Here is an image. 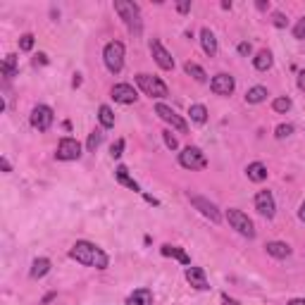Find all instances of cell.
I'll return each mask as SVG.
<instances>
[{
  "label": "cell",
  "mask_w": 305,
  "mask_h": 305,
  "mask_svg": "<svg viewBox=\"0 0 305 305\" xmlns=\"http://www.w3.org/2000/svg\"><path fill=\"white\" fill-rule=\"evenodd\" d=\"M70 257L83 267H96V270H107V265H110L107 253L91 241H76L70 250Z\"/></svg>",
  "instance_id": "1"
},
{
  "label": "cell",
  "mask_w": 305,
  "mask_h": 305,
  "mask_svg": "<svg viewBox=\"0 0 305 305\" xmlns=\"http://www.w3.org/2000/svg\"><path fill=\"white\" fill-rule=\"evenodd\" d=\"M115 12L124 19L126 29H129L134 36H141V31H143V21H141V10H139L136 3H129V0H115Z\"/></svg>",
  "instance_id": "2"
},
{
  "label": "cell",
  "mask_w": 305,
  "mask_h": 305,
  "mask_svg": "<svg viewBox=\"0 0 305 305\" xmlns=\"http://www.w3.org/2000/svg\"><path fill=\"white\" fill-rule=\"evenodd\" d=\"M103 62L110 74H119L124 70V43L122 41H110L103 48Z\"/></svg>",
  "instance_id": "3"
},
{
  "label": "cell",
  "mask_w": 305,
  "mask_h": 305,
  "mask_svg": "<svg viewBox=\"0 0 305 305\" xmlns=\"http://www.w3.org/2000/svg\"><path fill=\"white\" fill-rule=\"evenodd\" d=\"M136 83H139V89L150 98H165L169 96V89H167V83L155 74H146V72H141L136 74Z\"/></svg>",
  "instance_id": "4"
},
{
  "label": "cell",
  "mask_w": 305,
  "mask_h": 305,
  "mask_svg": "<svg viewBox=\"0 0 305 305\" xmlns=\"http://www.w3.org/2000/svg\"><path fill=\"white\" fill-rule=\"evenodd\" d=\"M227 222H229V227L236 229L241 236H246V238H255L253 220H250L246 212H241V210H236V208H229L227 210Z\"/></svg>",
  "instance_id": "5"
},
{
  "label": "cell",
  "mask_w": 305,
  "mask_h": 305,
  "mask_svg": "<svg viewBox=\"0 0 305 305\" xmlns=\"http://www.w3.org/2000/svg\"><path fill=\"white\" fill-rule=\"evenodd\" d=\"M179 165L184 167V169L198 172V169H205V167H208V158H205V152L198 146H188L179 152Z\"/></svg>",
  "instance_id": "6"
},
{
  "label": "cell",
  "mask_w": 305,
  "mask_h": 305,
  "mask_svg": "<svg viewBox=\"0 0 305 305\" xmlns=\"http://www.w3.org/2000/svg\"><path fill=\"white\" fill-rule=\"evenodd\" d=\"M29 122H31V126H34L36 132H48L50 126H53V122H55V112L48 105H36L34 110H31Z\"/></svg>",
  "instance_id": "7"
},
{
  "label": "cell",
  "mask_w": 305,
  "mask_h": 305,
  "mask_svg": "<svg viewBox=\"0 0 305 305\" xmlns=\"http://www.w3.org/2000/svg\"><path fill=\"white\" fill-rule=\"evenodd\" d=\"M81 158V143L72 136H64L60 143H57V150H55V160L60 162H74V160Z\"/></svg>",
  "instance_id": "8"
},
{
  "label": "cell",
  "mask_w": 305,
  "mask_h": 305,
  "mask_svg": "<svg viewBox=\"0 0 305 305\" xmlns=\"http://www.w3.org/2000/svg\"><path fill=\"white\" fill-rule=\"evenodd\" d=\"M155 115H158L162 122H167V124H172L174 132H179V134H186L188 132V124H186V119L181 117V115H177V112L169 107V105L165 103H158L155 105Z\"/></svg>",
  "instance_id": "9"
},
{
  "label": "cell",
  "mask_w": 305,
  "mask_h": 305,
  "mask_svg": "<svg viewBox=\"0 0 305 305\" xmlns=\"http://www.w3.org/2000/svg\"><path fill=\"white\" fill-rule=\"evenodd\" d=\"M188 201H191V205H193V208L198 210L203 217H208L212 224H220V222H222V212L217 210V205H215L212 201L203 198V195H188Z\"/></svg>",
  "instance_id": "10"
},
{
  "label": "cell",
  "mask_w": 305,
  "mask_h": 305,
  "mask_svg": "<svg viewBox=\"0 0 305 305\" xmlns=\"http://www.w3.org/2000/svg\"><path fill=\"white\" fill-rule=\"evenodd\" d=\"M236 89V79L227 72H220V74L212 76V81H210V91L215 93V96H231Z\"/></svg>",
  "instance_id": "11"
},
{
  "label": "cell",
  "mask_w": 305,
  "mask_h": 305,
  "mask_svg": "<svg viewBox=\"0 0 305 305\" xmlns=\"http://www.w3.org/2000/svg\"><path fill=\"white\" fill-rule=\"evenodd\" d=\"M150 55H152V60L158 62L160 70H165V72L174 70V57L165 50V46L160 43V38H152L150 41Z\"/></svg>",
  "instance_id": "12"
},
{
  "label": "cell",
  "mask_w": 305,
  "mask_h": 305,
  "mask_svg": "<svg viewBox=\"0 0 305 305\" xmlns=\"http://www.w3.org/2000/svg\"><path fill=\"white\" fill-rule=\"evenodd\" d=\"M110 96H112V100L119 105H132L139 100V93H136V89H134L132 83H115L110 91Z\"/></svg>",
  "instance_id": "13"
},
{
  "label": "cell",
  "mask_w": 305,
  "mask_h": 305,
  "mask_svg": "<svg viewBox=\"0 0 305 305\" xmlns=\"http://www.w3.org/2000/svg\"><path fill=\"white\" fill-rule=\"evenodd\" d=\"M255 210L263 217H267V220L274 217V212H277V203H274L272 191H257L255 193Z\"/></svg>",
  "instance_id": "14"
},
{
  "label": "cell",
  "mask_w": 305,
  "mask_h": 305,
  "mask_svg": "<svg viewBox=\"0 0 305 305\" xmlns=\"http://www.w3.org/2000/svg\"><path fill=\"white\" fill-rule=\"evenodd\" d=\"M186 281L191 286H193L195 291H208L210 284H208V279H205V270L203 267H186Z\"/></svg>",
  "instance_id": "15"
},
{
  "label": "cell",
  "mask_w": 305,
  "mask_h": 305,
  "mask_svg": "<svg viewBox=\"0 0 305 305\" xmlns=\"http://www.w3.org/2000/svg\"><path fill=\"white\" fill-rule=\"evenodd\" d=\"M160 253H162L165 257H172V260H177V263L191 267V255H188L184 248H179V246H169V243H165V246L160 248Z\"/></svg>",
  "instance_id": "16"
},
{
  "label": "cell",
  "mask_w": 305,
  "mask_h": 305,
  "mask_svg": "<svg viewBox=\"0 0 305 305\" xmlns=\"http://www.w3.org/2000/svg\"><path fill=\"white\" fill-rule=\"evenodd\" d=\"M201 46H203V50H205V55H210V57H215L217 55V38H215V34L210 31L208 27H203L201 29Z\"/></svg>",
  "instance_id": "17"
},
{
  "label": "cell",
  "mask_w": 305,
  "mask_h": 305,
  "mask_svg": "<svg viewBox=\"0 0 305 305\" xmlns=\"http://www.w3.org/2000/svg\"><path fill=\"white\" fill-rule=\"evenodd\" d=\"M115 179L122 184V186H126L129 191H141V186H139V181L134 179L132 174H129V169H126L124 165H117V169H115Z\"/></svg>",
  "instance_id": "18"
},
{
  "label": "cell",
  "mask_w": 305,
  "mask_h": 305,
  "mask_svg": "<svg viewBox=\"0 0 305 305\" xmlns=\"http://www.w3.org/2000/svg\"><path fill=\"white\" fill-rule=\"evenodd\" d=\"M265 250H267V255L277 257V260H284V257L291 255V246L284 243V241H270L265 246Z\"/></svg>",
  "instance_id": "19"
},
{
  "label": "cell",
  "mask_w": 305,
  "mask_h": 305,
  "mask_svg": "<svg viewBox=\"0 0 305 305\" xmlns=\"http://www.w3.org/2000/svg\"><path fill=\"white\" fill-rule=\"evenodd\" d=\"M246 177H248L253 184H263V181L267 179V167H265L263 162H250V165L246 167Z\"/></svg>",
  "instance_id": "20"
},
{
  "label": "cell",
  "mask_w": 305,
  "mask_h": 305,
  "mask_svg": "<svg viewBox=\"0 0 305 305\" xmlns=\"http://www.w3.org/2000/svg\"><path fill=\"white\" fill-rule=\"evenodd\" d=\"M126 305H152V291L150 289H136L126 298Z\"/></svg>",
  "instance_id": "21"
},
{
  "label": "cell",
  "mask_w": 305,
  "mask_h": 305,
  "mask_svg": "<svg viewBox=\"0 0 305 305\" xmlns=\"http://www.w3.org/2000/svg\"><path fill=\"white\" fill-rule=\"evenodd\" d=\"M48 272H50V260L48 257H36L29 274H31V279H43Z\"/></svg>",
  "instance_id": "22"
},
{
  "label": "cell",
  "mask_w": 305,
  "mask_h": 305,
  "mask_svg": "<svg viewBox=\"0 0 305 305\" xmlns=\"http://www.w3.org/2000/svg\"><path fill=\"white\" fill-rule=\"evenodd\" d=\"M267 89L265 86H253V89H248V93H246V103L248 105H257V103H265L267 100Z\"/></svg>",
  "instance_id": "23"
},
{
  "label": "cell",
  "mask_w": 305,
  "mask_h": 305,
  "mask_svg": "<svg viewBox=\"0 0 305 305\" xmlns=\"http://www.w3.org/2000/svg\"><path fill=\"white\" fill-rule=\"evenodd\" d=\"M184 72H186L188 76H193L198 83H205V81H208V74H205V70H203L198 62H191V60H188V62H184Z\"/></svg>",
  "instance_id": "24"
},
{
  "label": "cell",
  "mask_w": 305,
  "mask_h": 305,
  "mask_svg": "<svg viewBox=\"0 0 305 305\" xmlns=\"http://www.w3.org/2000/svg\"><path fill=\"white\" fill-rule=\"evenodd\" d=\"M272 62H274V60H272L270 50H260V53L253 57V67H255L257 72H267L272 67Z\"/></svg>",
  "instance_id": "25"
},
{
  "label": "cell",
  "mask_w": 305,
  "mask_h": 305,
  "mask_svg": "<svg viewBox=\"0 0 305 305\" xmlns=\"http://www.w3.org/2000/svg\"><path fill=\"white\" fill-rule=\"evenodd\" d=\"M98 122L103 129H112L115 126V112L110 110V105H100L98 107Z\"/></svg>",
  "instance_id": "26"
},
{
  "label": "cell",
  "mask_w": 305,
  "mask_h": 305,
  "mask_svg": "<svg viewBox=\"0 0 305 305\" xmlns=\"http://www.w3.org/2000/svg\"><path fill=\"white\" fill-rule=\"evenodd\" d=\"M0 72H3V76H5V79H12V76H17V55H14V53L5 55V60H3V64H0Z\"/></svg>",
  "instance_id": "27"
},
{
  "label": "cell",
  "mask_w": 305,
  "mask_h": 305,
  "mask_svg": "<svg viewBox=\"0 0 305 305\" xmlns=\"http://www.w3.org/2000/svg\"><path fill=\"white\" fill-rule=\"evenodd\" d=\"M188 115H191V119H193L195 124H205L208 122V107L201 103H195L188 107Z\"/></svg>",
  "instance_id": "28"
},
{
  "label": "cell",
  "mask_w": 305,
  "mask_h": 305,
  "mask_svg": "<svg viewBox=\"0 0 305 305\" xmlns=\"http://www.w3.org/2000/svg\"><path fill=\"white\" fill-rule=\"evenodd\" d=\"M100 143H103V129H93V132L89 134V141H86V150L96 152L98 148H100Z\"/></svg>",
  "instance_id": "29"
},
{
  "label": "cell",
  "mask_w": 305,
  "mask_h": 305,
  "mask_svg": "<svg viewBox=\"0 0 305 305\" xmlns=\"http://www.w3.org/2000/svg\"><path fill=\"white\" fill-rule=\"evenodd\" d=\"M291 98L289 96H279V98H274V100H272V110L274 112H279V115H286V112L291 110Z\"/></svg>",
  "instance_id": "30"
},
{
  "label": "cell",
  "mask_w": 305,
  "mask_h": 305,
  "mask_svg": "<svg viewBox=\"0 0 305 305\" xmlns=\"http://www.w3.org/2000/svg\"><path fill=\"white\" fill-rule=\"evenodd\" d=\"M34 43H36L34 34H24V36H19V50H24V53L34 50Z\"/></svg>",
  "instance_id": "31"
},
{
  "label": "cell",
  "mask_w": 305,
  "mask_h": 305,
  "mask_svg": "<svg viewBox=\"0 0 305 305\" xmlns=\"http://www.w3.org/2000/svg\"><path fill=\"white\" fill-rule=\"evenodd\" d=\"M162 141H165V146L169 148V150H177V148H179V141H177V136H172V132H169V129H165V132H162Z\"/></svg>",
  "instance_id": "32"
},
{
  "label": "cell",
  "mask_w": 305,
  "mask_h": 305,
  "mask_svg": "<svg viewBox=\"0 0 305 305\" xmlns=\"http://www.w3.org/2000/svg\"><path fill=\"white\" fill-rule=\"evenodd\" d=\"M293 134V124H279L277 129H274V136L277 139H289Z\"/></svg>",
  "instance_id": "33"
},
{
  "label": "cell",
  "mask_w": 305,
  "mask_h": 305,
  "mask_svg": "<svg viewBox=\"0 0 305 305\" xmlns=\"http://www.w3.org/2000/svg\"><path fill=\"white\" fill-rule=\"evenodd\" d=\"M122 152H124V139H117V141H115V143L110 146V155H112L115 160H119V158H122Z\"/></svg>",
  "instance_id": "34"
},
{
  "label": "cell",
  "mask_w": 305,
  "mask_h": 305,
  "mask_svg": "<svg viewBox=\"0 0 305 305\" xmlns=\"http://www.w3.org/2000/svg\"><path fill=\"white\" fill-rule=\"evenodd\" d=\"M293 38H298V41L305 38V17H300V19L296 21V27H293Z\"/></svg>",
  "instance_id": "35"
},
{
  "label": "cell",
  "mask_w": 305,
  "mask_h": 305,
  "mask_svg": "<svg viewBox=\"0 0 305 305\" xmlns=\"http://www.w3.org/2000/svg\"><path fill=\"white\" fill-rule=\"evenodd\" d=\"M272 24H274L277 29H284L286 24H289V19H286L284 12H274V14H272Z\"/></svg>",
  "instance_id": "36"
},
{
  "label": "cell",
  "mask_w": 305,
  "mask_h": 305,
  "mask_svg": "<svg viewBox=\"0 0 305 305\" xmlns=\"http://www.w3.org/2000/svg\"><path fill=\"white\" fill-rule=\"evenodd\" d=\"M250 53H253V46H250L248 41H241V43H238V55H243V57H248Z\"/></svg>",
  "instance_id": "37"
},
{
  "label": "cell",
  "mask_w": 305,
  "mask_h": 305,
  "mask_svg": "<svg viewBox=\"0 0 305 305\" xmlns=\"http://www.w3.org/2000/svg\"><path fill=\"white\" fill-rule=\"evenodd\" d=\"M34 64L36 67H38V64H41V67L43 64H48V55H46V53H38V55L34 57Z\"/></svg>",
  "instance_id": "38"
},
{
  "label": "cell",
  "mask_w": 305,
  "mask_h": 305,
  "mask_svg": "<svg viewBox=\"0 0 305 305\" xmlns=\"http://www.w3.org/2000/svg\"><path fill=\"white\" fill-rule=\"evenodd\" d=\"M0 167H3V172H5V174L12 172V165H10V160H7V158H0Z\"/></svg>",
  "instance_id": "39"
},
{
  "label": "cell",
  "mask_w": 305,
  "mask_h": 305,
  "mask_svg": "<svg viewBox=\"0 0 305 305\" xmlns=\"http://www.w3.org/2000/svg\"><path fill=\"white\" fill-rule=\"evenodd\" d=\"M177 10H179L181 14H186L188 10H191V0H186V3H177Z\"/></svg>",
  "instance_id": "40"
},
{
  "label": "cell",
  "mask_w": 305,
  "mask_h": 305,
  "mask_svg": "<svg viewBox=\"0 0 305 305\" xmlns=\"http://www.w3.org/2000/svg\"><path fill=\"white\" fill-rule=\"evenodd\" d=\"M298 89L305 93V70H300V72H298Z\"/></svg>",
  "instance_id": "41"
},
{
  "label": "cell",
  "mask_w": 305,
  "mask_h": 305,
  "mask_svg": "<svg viewBox=\"0 0 305 305\" xmlns=\"http://www.w3.org/2000/svg\"><path fill=\"white\" fill-rule=\"evenodd\" d=\"M222 305H241L236 298H229V296H222Z\"/></svg>",
  "instance_id": "42"
},
{
  "label": "cell",
  "mask_w": 305,
  "mask_h": 305,
  "mask_svg": "<svg viewBox=\"0 0 305 305\" xmlns=\"http://www.w3.org/2000/svg\"><path fill=\"white\" fill-rule=\"evenodd\" d=\"M298 220H300V222L305 224V201L300 203V210H298Z\"/></svg>",
  "instance_id": "43"
},
{
  "label": "cell",
  "mask_w": 305,
  "mask_h": 305,
  "mask_svg": "<svg viewBox=\"0 0 305 305\" xmlns=\"http://www.w3.org/2000/svg\"><path fill=\"white\" fill-rule=\"evenodd\" d=\"M255 7H257V10H267V7H270V3H265V0H257Z\"/></svg>",
  "instance_id": "44"
},
{
  "label": "cell",
  "mask_w": 305,
  "mask_h": 305,
  "mask_svg": "<svg viewBox=\"0 0 305 305\" xmlns=\"http://www.w3.org/2000/svg\"><path fill=\"white\" fill-rule=\"evenodd\" d=\"M286 305H305V298H293V300H289Z\"/></svg>",
  "instance_id": "45"
},
{
  "label": "cell",
  "mask_w": 305,
  "mask_h": 305,
  "mask_svg": "<svg viewBox=\"0 0 305 305\" xmlns=\"http://www.w3.org/2000/svg\"><path fill=\"white\" fill-rule=\"evenodd\" d=\"M72 83H74V86H81V76L74 74V81H72Z\"/></svg>",
  "instance_id": "46"
}]
</instances>
